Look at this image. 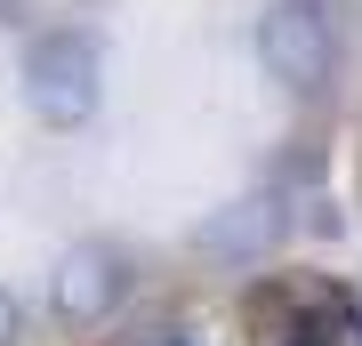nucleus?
Wrapping results in <instances>:
<instances>
[{"instance_id": "nucleus-1", "label": "nucleus", "mask_w": 362, "mask_h": 346, "mask_svg": "<svg viewBox=\"0 0 362 346\" xmlns=\"http://www.w3.org/2000/svg\"><path fill=\"white\" fill-rule=\"evenodd\" d=\"M25 105L40 129H81L105 105V57L81 25H57L25 49Z\"/></svg>"}, {"instance_id": "nucleus-2", "label": "nucleus", "mask_w": 362, "mask_h": 346, "mask_svg": "<svg viewBox=\"0 0 362 346\" xmlns=\"http://www.w3.org/2000/svg\"><path fill=\"white\" fill-rule=\"evenodd\" d=\"M258 57H266V73L282 81L290 97H322L330 73H338L330 8H314V0H274L266 25H258Z\"/></svg>"}, {"instance_id": "nucleus-3", "label": "nucleus", "mask_w": 362, "mask_h": 346, "mask_svg": "<svg viewBox=\"0 0 362 346\" xmlns=\"http://www.w3.org/2000/svg\"><path fill=\"white\" fill-rule=\"evenodd\" d=\"M121 290H129V266H121L113 242H73L57 258V274H49V306H57V322H73V330H97V322L121 306Z\"/></svg>"}, {"instance_id": "nucleus-4", "label": "nucleus", "mask_w": 362, "mask_h": 346, "mask_svg": "<svg viewBox=\"0 0 362 346\" xmlns=\"http://www.w3.org/2000/svg\"><path fill=\"white\" fill-rule=\"evenodd\" d=\"M194 242L209 258H266L274 242H282V202H274V193H242V202H226Z\"/></svg>"}, {"instance_id": "nucleus-5", "label": "nucleus", "mask_w": 362, "mask_h": 346, "mask_svg": "<svg viewBox=\"0 0 362 346\" xmlns=\"http://www.w3.org/2000/svg\"><path fill=\"white\" fill-rule=\"evenodd\" d=\"M16 338H25V306H16L8 290H0V346H16Z\"/></svg>"}, {"instance_id": "nucleus-6", "label": "nucleus", "mask_w": 362, "mask_h": 346, "mask_svg": "<svg viewBox=\"0 0 362 346\" xmlns=\"http://www.w3.org/2000/svg\"><path fill=\"white\" fill-rule=\"evenodd\" d=\"M137 346H194V338H177V330H161V338H137Z\"/></svg>"}]
</instances>
